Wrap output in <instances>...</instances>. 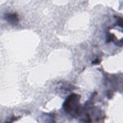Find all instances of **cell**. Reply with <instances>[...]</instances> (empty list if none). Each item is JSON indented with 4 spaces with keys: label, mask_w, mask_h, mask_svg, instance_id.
<instances>
[{
    "label": "cell",
    "mask_w": 123,
    "mask_h": 123,
    "mask_svg": "<svg viewBox=\"0 0 123 123\" xmlns=\"http://www.w3.org/2000/svg\"><path fill=\"white\" fill-rule=\"evenodd\" d=\"M80 96L75 94L69 96L63 103L64 111L72 115L77 114L80 109Z\"/></svg>",
    "instance_id": "1"
},
{
    "label": "cell",
    "mask_w": 123,
    "mask_h": 123,
    "mask_svg": "<svg viewBox=\"0 0 123 123\" xmlns=\"http://www.w3.org/2000/svg\"><path fill=\"white\" fill-rule=\"evenodd\" d=\"M5 20L12 25H16L19 22V18L16 13H8L5 15Z\"/></svg>",
    "instance_id": "2"
}]
</instances>
